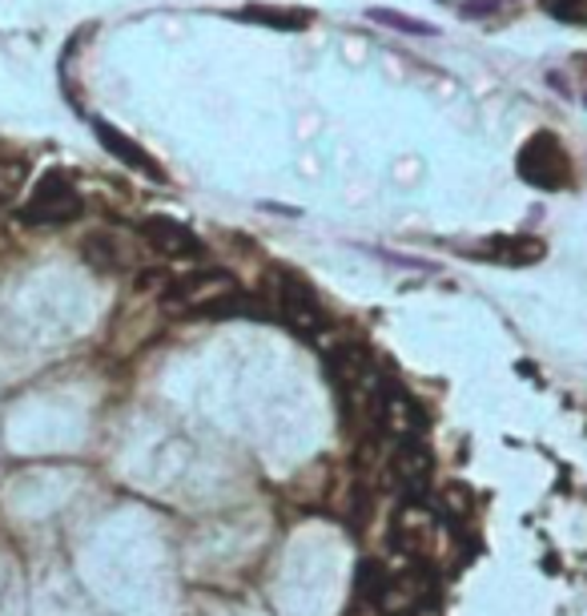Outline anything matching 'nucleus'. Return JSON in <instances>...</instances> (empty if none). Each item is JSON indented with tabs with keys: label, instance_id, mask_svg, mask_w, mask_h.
<instances>
[{
	"label": "nucleus",
	"instance_id": "1",
	"mask_svg": "<svg viewBox=\"0 0 587 616\" xmlns=\"http://www.w3.org/2000/svg\"><path fill=\"white\" fill-rule=\"evenodd\" d=\"M515 170H519V178H524L527 186L547 190V193L567 190V186L576 181V161H571L567 146L559 141V133H551V129H539V133H531V138L524 141L519 158H515Z\"/></svg>",
	"mask_w": 587,
	"mask_h": 616
},
{
	"label": "nucleus",
	"instance_id": "2",
	"mask_svg": "<svg viewBox=\"0 0 587 616\" xmlns=\"http://www.w3.org/2000/svg\"><path fill=\"white\" fill-rule=\"evenodd\" d=\"M81 210H84V198H81V190L73 186V178L61 173V170H53L32 186L29 202L21 206V222H29V226H64V222H73V218H81Z\"/></svg>",
	"mask_w": 587,
	"mask_h": 616
},
{
	"label": "nucleus",
	"instance_id": "3",
	"mask_svg": "<svg viewBox=\"0 0 587 616\" xmlns=\"http://www.w3.org/2000/svg\"><path fill=\"white\" fill-rule=\"evenodd\" d=\"M233 290H238V282H233L230 270H221V266H201V270L169 278L166 302L169 307L193 310V315H206L213 302H221V298L233 295Z\"/></svg>",
	"mask_w": 587,
	"mask_h": 616
},
{
	"label": "nucleus",
	"instance_id": "4",
	"mask_svg": "<svg viewBox=\"0 0 587 616\" xmlns=\"http://www.w3.org/2000/svg\"><path fill=\"white\" fill-rule=\"evenodd\" d=\"M273 307H278V315H282L298 335H322L326 330L322 298L315 295L310 282L286 275V270L278 275V282H273Z\"/></svg>",
	"mask_w": 587,
	"mask_h": 616
},
{
	"label": "nucleus",
	"instance_id": "5",
	"mask_svg": "<svg viewBox=\"0 0 587 616\" xmlns=\"http://www.w3.org/2000/svg\"><path fill=\"white\" fill-rule=\"evenodd\" d=\"M326 371H330V382H335L338 391L355 399V395H375L378 379L375 371V355L362 347V342H338L335 351L326 355Z\"/></svg>",
	"mask_w": 587,
	"mask_h": 616
},
{
	"label": "nucleus",
	"instance_id": "6",
	"mask_svg": "<svg viewBox=\"0 0 587 616\" xmlns=\"http://www.w3.org/2000/svg\"><path fill=\"white\" fill-rule=\"evenodd\" d=\"M375 419L378 427L387 431V436H395L399 444H407V439H419L422 436V407L410 399V391H402L399 382H378L375 387Z\"/></svg>",
	"mask_w": 587,
	"mask_h": 616
},
{
	"label": "nucleus",
	"instance_id": "7",
	"mask_svg": "<svg viewBox=\"0 0 587 616\" xmlns=\"http://www.w3.org/2000/svg\"><path fill=\"white\" fill-rule=\"evenodd\" d=\"M84 262L101 270V275H121V270H133L137 255H141V242H133L121 230H97V235L84 238L81 246Z\"/></svg>",
	"mask_w": 587,
	"mask_h": 616
},
{
	"label": "nucleus",
	"instance_id": "8",
	"mask_svg": "<svg viewBox=\"0 0 587 616\" xmlns=\"http://www.w3.org/2000/svg\"><path fill=\"white\" fill-rule=\"evenodd\" d=\"M137 238H141V246H149V250H158L166 258H198L206 250L201 238L189 226L173 222V218H146L137 226Z\"/></svg>",
	"mask_w": 587,
	"mask_h": 616
},
{
	"label": "nucleus",
	"instance_id": "9",
	"mask_svg": "<svg viewBox=\"0 0 587 616\" xmlns=\"http://www.w3.org/2000/svg\"><path fill=\"white\" fill-rule=\"evenodd\" d=\"M390 476L407 491V499H422L430 488V476H435V456L419 439H407V444H399L395 459H390Z\"/></svg>",
	"mask_w": 587,
	"mask_h": 616
},
{
	"label": "nucleus",
	"instance_id": "10",
	"mask_svg": "<svg viewBox=\"0 0 587 616\" xmlns=\"http://www.w3.org/2000/svg\"><path fill=\"white\" fill-rule=\"evenodd\" d=\"M427 596H430V576L422 568H407L402 576L382 580L375 605L390 616H410L419 605H427Z\"/></svg>",
	"mask_w": 587,
	"mask_h": 616
},
{
	"label": "nucleus",
	"instance_id": "11",
	"mask_svg": "<svg viewBox=\"0 0 587 616\" xmlns=\"http://www.w3.org/2000/svg\"><path fill=\"white\" fill-rule=\"evenodd\" d=\"M467 255L482 258V262H499V266H535L547 255V246L535 235H491V238H482L479 246H471Z\"/></svg>",
	"mask_w": 587,
	"mask_h": 616
},
{
	"label": "nucleus",
	"instance_id": "12",
	"mask_svg": "<svg viewBox=\"0 0 587 616\" xmlns=\"http://www.w3.org/2000/svg\"><path fill=\"white\" fill-rule=\"evenodd\" d=\"M93 133H97V141L106 146L109 158H117L121 166H129V170H137V173H146L149 181H166V170H161L158 161L149 158L146 149L137 146L129 133H121V129L109 126V121H93Z\"/></svg>",
	"mask_w": 587,
	"mask_h": 616
},
{
	"label": "nucleus",
	"instance_id": "13",
	"mask_svg": "<svg viewBox=\"0 0 587 616\" xmlns=\"http://www.w3.org/2000/svg\"><path fill=\"white\" fill-rule=\"evenodd\" d=\"M238 17L250 24H266V29H282V32H298L310 24V12L306 9H282V4H246Z\"/></svg>",
	"mask_w": 587,
	"mask_h": 616
},
{
	"label": "nucleus",
	"instance_id": "14",
	"mask_svg": "<svg viewBox=\"0 0 587 616\" xmlns=\"http://www.w3.org/2000/svg\"><path fill=\"white\" fill-rule=\"evenodd\" d=\"M29 186V161L24 158H0V206H12Z\"/></svg>",
	"mask_w": 587,
	"mask_h": 616
},
{
	"label": "nucleus",
	"instance_id": "15",
	"mask_svg": "<svg viewBox=\"0 0 587 616\" xmlns=\"http://www.w3.org/2000/svg\"><path fill=\"white\" fill-rule=\"evenodd\" d=\"M544 12L564 24H587V0H544Z\"/></svg>",
	"mask_w": 587,
	"mask_h": 616
},
{
	"label": "nucleus",
	"instance_id": "16",
	"mask_svg": "<svg viewBox=\"0 0 587 616\" xmlns=\"http://www.w3.org/2000/svg\"><path fill=\"white\" fill-rule=\"evenodd\" d=\"M370 17L375 21H382V24H395V29H407V32H427V24H419V21H407L402 12H390V9H370Z\"/></svg>",
	"mask_w": 587,
	"mask_h": 616
}]
</instances>
